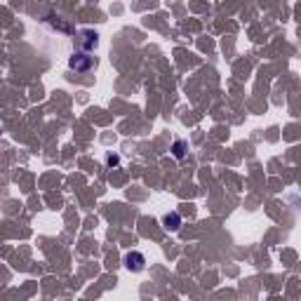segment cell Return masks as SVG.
Segmentation results:
<instances>
[{
	"mask_svg": "<svg viewBox=\"0 0 301 301\" xmlns=\"http://www.w3.org/2000/svg\"><path fill=\"white\" fill-rule=\"evenodd\" d=\"M68 68L76 71V73H87V71L94 68V57H90V54H73L68 59Z\"/></svg>",
	"mask_w": 301,
	"mask_h": 301,
	"instance_id": "6da1fadb",
	"label": "cell"
},
{
	"mask_svg": "<svg viewBox=\"0 0 301 301\" xmlns=\"http://www.w3.org/2000/svg\"><path fill=\"white\" fill-rule=\"evenodd\" d=\"M125 268L132 271V273H139L146 268V257L141 252H127L125 254Z\"/></svg>",
	"mask_w": 301,
	"mask_h": 301,
	"instance_id": "7a4b0ae2",
	"label": "cell"
},
{
	"mask_svg": "<svg viewBox=\"0 0 301 301\" xmlns=\"http://www.w3.org/2000/svg\"><path fill=\"white\" fill-rule=\"evenodd\" d=\"M162 226L172 231V233H177L179 228H181V217H179V212H167L165 217H162Z\"/></svg>",
	"mask_w": 301,
	"mask_h": 301,
	"instance_id": "3957f363",
	"label": "cell"
},
{
	"mask_svg": "<svg viewBox=\"0 0 301 301\" xmlns=\"http://www.w3.org/2000/svg\"><path fill=\"white\" fill-rule=\"evenodd\" d=\"M186 151H188V144H186L183 139H177V141L172 144V156L177 158V160H181V158H186Z\"/></svg>",
	"mask_w": 301,
	"mask_h": 301,
	"instance_id": "277c9868",
	"label": "cell"
},
{
	"mask_svg": "<svg viewBox=\"0 0 301 301\" xmlns=\"http://www.w3.org/2000/svg\"><path fill=\"white\" fill-rule=\"evenodd\" d=\"M82 36H85V47H87V50H90V47H94V45H97V33H92V31H85V33H82Z\"/></svg>",
	"mask_w": 301,
	"mask_h": 301,
	"instance_id": "5b68a950",
	"label": "cell"
},
{
	"mask_svg": "<svg viewBox=\"0 0 301 301\" xmlns=\"http://www.w3.org/2000/svg\"><path fill=\"white\" fill-rule=\"evenodd\" d=\"M106 162H108V165H118L120 158L116 156V153H108V156H106Z\"/></svg>",
	"mask_w": 301,
	"mask_h": 301,
	"instance_id": "8992f818",
	"label": "cell"
}]
</instances>
